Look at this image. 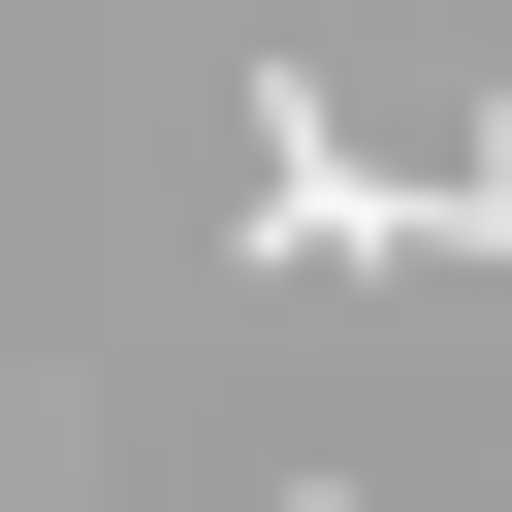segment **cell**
Segmentation results:
<instances>
[{
  "mask_svg": "<svg viewBox=\"0 0 512 512\" xmlns=\"http://www.w3.org/2000/svg\"><path fill=\"white\" fill-rule=\"evenodd\" d=\"M288 512H352V480H288Z\"/></svg>",
  "mask_w": 512,
  "mask_h": 512,
  "instance_id": "cell-1",
  "label": "cell"
}]
</instances>
